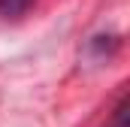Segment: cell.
Returning a JSON list of instances; mask_svg holds the SVG:
<instances>
[{"instance_id":"cell-1","label":"cell","mask_w":130,"mask_h":127,"mask_svg":"<svg viewBox=\"0 0 130 127\" xmlns=\"http://www.w3.org/2000/svg\"><path fill=\"white\" fill-rule=\"evenodd\" d=\"M33 6V0H0V15L3 18H18Z\"/></svg>"}]
</instances>
